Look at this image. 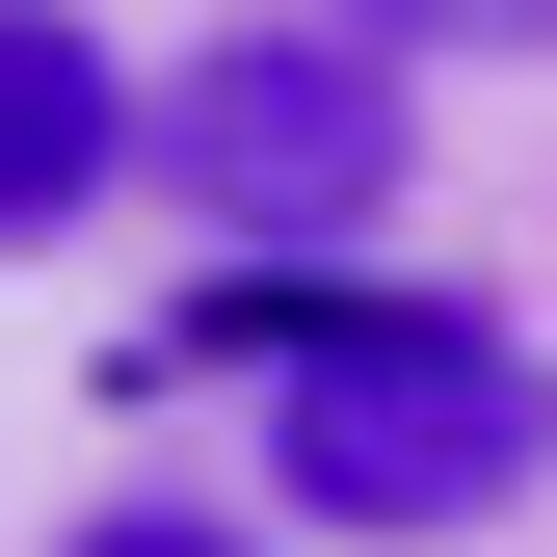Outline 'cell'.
<instances>
[{"label": "cell", "mask_w": 557, "mask_h": 557, "mask_svg": "<svg viewBox=\"0 0 557 557\" xmlns=\"http://www.w3.org/2000/svg\"><path fill=\"white\" fill-rule=\"evenodd\" d=\"M265 345V478L319 531H505L557 478V372L505 319H372V293H239Z\"/></svg>", "instance_id": "6da1fadb"}, {"label": "cell", "mask_w": 557, "mask_h": 557, "mask_svg": "<svg viewBox=\"0 0 557 557\" xmlns=\"http://www.w3.org/2000/svg\"><path fill=\"white\" fill-rule=\"evenodd\" d=\"M160 186H186L239 265L372 239V213H398V53L345 27V0H293V27H213V53L160 81Z\"/></svg>", "instance_id": "7a4b0ae2"}, {"label": "cell", "mask_w": 557, "mask_h": 557, "mask_svg": "<svg viewBox=\"0 0 557 557\" xmlns=\"http://www.w3.org/2000/svg\"><path fill=\"white\" fill-rule=\"evenodd\" d=\"M107 160H133V107H107V53L53 27V0H0V265H27L53 213H107Z\"/></svg>", "instance_id": "3957f363"}, {"label": "cell", "mask_w": 557, "mask_h": 557, "mask_svg": "<svg viewBox=\"0 0 557 557\" xmlns=\"http://www.w3.org/2000/svg\"><path fill=\"white\" fill-rule=\"evenodd\" d=\"M345 27H372V53H531L557 0H345Z\"/></svg>", "instance_id": "277c9868"}, {"label": "cell", "mask_w": 557, "mask_h": 557, "mask_svg": "<svg viewBox=\"0 0 557 557\" xmlns=\"http://www.w3.org/2000/svg\"><path fill=\"white\" fill-rule=\"evenodd\" d=\"M53 557H239V531H186V505H107V531H53Z\"/></svg>", "instance_id": "5b68a950"}]
</instances>
